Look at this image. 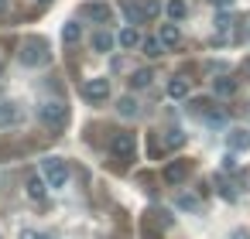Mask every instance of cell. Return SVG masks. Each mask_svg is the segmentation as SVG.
I'll list each match as a JSON object with an SVG mask.
<instances>
[{"instance_id":"cell-1","label":"cell","mask_w":250,"mask_h":239,"mask_svg":"<svg viewBox=\"0 0 250 239\" xmlns=\"http://www.w3.org/2000/svg\"><path fill=\"white\" fill-rule=\"evenodd\" d=\"M18 58H21L24 69H45V65L52 62V45H48V38H42V35H24V41H21V48H18Z\"/></svg>"},{"instance_id":"cell-2","label":"cell","mask_w":250,"mask_h":239,"mask_svg":"<svg viewBox=\"0 0 250 239\" xmlns=\"http://www.w3.org/2000/svg\"><path fill=\"white\" fill-rule=\"evenodd\" d=\"M120 11L127 18V24H147L151 18H158L161 11V0H120Z\"/></svg>"},{"instance_id":"cell-3","label":"cell","mask_w":250,"mask_h":239,"mask_svg":"<svg viewBox=\"0 0 250 239\" xmlns=\"http://www.w3.org/2000/svg\"><path fill=\"white\" fill-rule=\"evenodd\" d=\"M106 150H110V157H113L117 164H130L134 154H137V137L127 133V130H113L110 140H106Z\"/></svg>"},{"instance_id":"cell-4","label":"cell","mask_w":250,"mask_h":239,"mask_svg":"<svg viewBox=\"0 0 250 239\" xmlns=\"http://www.w3.org/2000/svg\"><path fill=\"white\" fill-rule=\"evenodd\" d=\"M38 116H42L45 130H52V133H62V130L69 127V106H65L62 99H55V103H42Z\"/></svg>"},{"instance_id":"cell-5","label":"cell","mask_w":250,"mask_h":239,"mask_svg":"<svg viewBox=\"0 0 250 239\" xmlns=\"http://www.w3.org/2000/svg\"><path fill=\"white\" fill-rule=\"evenodd\" d=\"M42 178L48 181L52 191L65 188L69 184V164H65V157H45L42 161Z\"/></svg>"},{"instance_id":"cell-6","label":"cell","mask_w":250,"mask_h":239,"mask_svg":"<svg viewBox=\"0 0 250 239\" xmlns=\"http://www.w3.org/2000/svg\"><path fill=\"white\" fill-rule=\"evenodd\" d=\"M79 18L89 21V24L110 28L113 24V7L106 4V0H86V4H79Z\"/></svg>"},{"instance_id":"cell-7","label":"cell","mask_w":250,"mask_h":239,"mask_svg":"<svg viewBox=\"0 0 250 239\" xmlns=\"http://www.w3.org/2000/svg\"><path fill=\"white\" fill-rule=\"evenodd\" d=\"M79 96H83L86 103H106V96H110V79H106V75L86 79V82L79 86Z\"/></svg>"},{"instance_id":"cell-8","label":"cell","mask_w":250,"mask_h":239,"mask_svg":"<svg viewBox=\"0 0 250 239\" xmlns=\"http://www.w3.org/2000/svg\"><path fill=\"white\" fill-rule=\"evenodd\" d=\"M24 120V106L14 103V99H0V130H7V127H18Z\"/></svg>"},{"instance_id":"cell-9","label":"cell","mask_w":250,"mask_h":239,"mask_svg":"<svg viewBox=\"0 0 250 239\" xmlns=\"http://www.w3.org/2000/svg\"><path fill=\"white\" fill-rule=\"evenodd\" d=\"M188 171H192V164L178 157V161H171V164L161 167V181H165V184H182V181L188 178Z\"/></svg>"},{"instance_id":"cell-10","label":"cell","mask_w":250,"mask_h":239,"mask_svg":"<svg viewBox=\"0 0 250 239\" xmlns=\"http://www.w3.org/2000/svg\"><path fill=\"white\" fill-rule=\"evenodd\" d=\"M158 41H161L165 48H178V45H182V31H178V24H175V21L161 24V28H158Z\"/></svg>"},{"instance_id":"cell-11","label":"cell","mask_w":250,"mask_h":239,"mask_svg":"<svg viewBox=\"0 0 250 239\" xmlns=\"http://www.w3.org/2000/svg\"><path fill=\"white\" fill-rule=\"evenodd\" d=\"M89 48H93L96 55H106V52H113V35H110V28H100V31L89 38Z\"/></svg>"},{"instance_id":"cell-12","label":"cell","mask_w":250,"mask_h":239,"mask_svg":"<svg viewBox=\"0 0 250 239\" xmlns=\"http://www.w3.org/2000/svg\"><path fill=\"white\" fill-rule=\"evenodd\" d=\"M188 89H192V79H185V75H175L168 82V96L171 99H188Z\"/></svg>"},{"instance_id":"cell-13","label":"cell","mask_w":250,"mask_h":239,"mask_svg":"<svg viewBox=\"0 0 250 239\" xmlns=\"http://www.w3.org/2000/svg\"><path fill=\"white\" fill-rule=\"evenodd\" d=\"M226 144H229V150H233V154H240V150H250V130H229Z\"/></svg>"},{"instance_id":"cell-14","label":"cell","mask_w":250,"mask_h":239,"mask_svg":"<svg viewBox=\"0 0 250 239\" xmlns=\"http://www.w3.org/2000/svg\"><path fill=\"white\" fill-rule=\"evenodd\" d=\"M117 45L120 48H127V52H134V48H141V31L130 24V28H124L120 31V38H117Z\"/></svg>"},{"instance_id":"cell-15","label":"cell","mask_w":250,"mask_h":239,"mask_svg":"<svg viewBox=\"0 0 250 239\" xmlns=\"http://www.w3.org/2000/svg\"><path fill=\"white\" fill-rule=\"evenodd\" d=\"M233 92H236V79H229V75H219V79H212V96L226 99V96H233Z\"/></svg>"},{"instance_id":"cell-16","label":"cell","mask_w":250,"mask_h":239,"mask_svg":"<svg viewBox=\"0 0 250 239\" xmlns=\"http://www.w3.org/2000/svg\"><path fill=\"white\" fill-rule=\"evenodd\" d=\"M151 79H154V72H151V69H137V72H130L127 86H130V89H147V86H151Z\"/></svg>"},{"instance_id":"cell-17","label":"cell","mask_w":250,"mask_h":239,"mask_svg":"<svg viewBox=\"0 0 250 239\" xmlns=\"http://www.w3.org/2000/svg\"><path fill=\"white\" fill-rule=\"evenodd\" d=\"M45 191H48V181H45V178H38V174H31V178H28V198L42 202V198H45Z\"/></svg>"},{"instance_id":"cell-18","label":"cell","mask_w":250,"mask_h":239,"mask_svg":"<svg viewBox=\"0 0 250 239\" xmlns=\"http://www.w3.org/2000/svg\"><path fill=\"white\" fill-rule=\"evenodd\" d=\"M79 38H83V24H79V21H69V24L62 28V41H65V45H76Z\"/></svg>"},{"instance_id":"cell-19","label":"cell","mask_w":250,"mask_h":239,"mask_svg":"<svg viewBox=\"0 0 250 239\" xmlns=\"http://www.w3.org/2000/svg\"><path fill=\"white\" fill-rule=\"evenodd\" d=\"M158 229H161V225H158L151 215H144V219H141V239H161V232H158Z\"/></svg>"},{"instance_id":"cell-20","label":"cell","mask_w":250,"mask_h":239,"mask_svg":"<svg viewBox=\"0 0 250 239\" xmlns=\"http://www.w3.org/2000/svg\"><path fill=\"white\" fill-rule=\"evenodd\" d=\"M165 11H168V18H171V21H182V18L188 14V4H185V0H168Z\"/></svg>"},{"instance_id":"cell-21","label":"cell","mask_w":250,"mask_h":239,"mask_svg":"<svg viewBox=\"0 0 250 239\" xmlns=\"http://www.w3.org/2000/svg\"><path fill=\"white\" fill-rule=\"evenodd\" d=\"M141 48H144V55H147V58H158L161 52H168V48L158 41V35H154V38H147V41H141Z\"/></svg>"},{"instance_id":"cell-22","label":"cell","mask_w":250,"mask_h":239,"mask_svg":"<svg viewBox=\"0 0 250 239\" xmlns=\"http://www.w3.org/2000/svg\"><path fill=\"white\" fill-rule=\"evenodd\" d=\"M137 110H141V106H137L134 96H124V99L117 103V113H120V116H137Z\"/></svg>"},{"instance_id":"cell-23","label":"cell","mask_w":250,"mask_h":239,"mask_svg":"<svg viewBox=\"0 0 250 239\" xmlns=\"http://www.w3.org/2000/svg\"><path fill=\"white\" fill-rule=\"evenodd\" d=\"M209 106H212V99H188V103H185V110H188L192 116H199V120L206 116V110H209Z\"/></svg>"},{"instance_id":"cell-24","label":"cell","mask_w":250,"mask_h":239,"mask_svg":"<svg viewBox=\"0 0 250 239\" xmlns=\"http://www.w3.org/2000/svg\"><path fill=\"white\" fill-rule=\"evenodd\" d=\"M161 140H165V147H168V150H175V147H182V144H185V133H182V130H168Z\"/></svg>"},{"instance_id":"cell-25","label":"cell","mask_w":250,"mask_h":239,"mask_svg":"<svg viewBox=\"0 0 250 239\" xmlns=\"http://www.w3.org/2000/svg\"><path fill=\"white\" fill-rule=\"evenodd\" d=\"M147 215H151V219H154V222H158L161 229H168V225L175 222V219H171V212H165V208H151Z\"/></svg>"},{"instance_id":"cell-26","label":"cell","mask_w":250,"mask_h":239,"mask_svg":"<svg viewBox=\"0 0 250 239\" xmlns=\"http://www.w3.org/2000/svg\"><path fill=\"white\" fill-rule=\"evenodd\" d=\"M229 28H233V18H229L226 11H219V14H216V35H226Z\"/></svg>"},{"instance_id":"cell-27","label":"cell","mask_w":250,"mask_h":239,"mask_svg":"<svg viewBox=\"0 0 250 239\" xmlns=\"http://www.w3.org/2000/svg\"><path fill=\"white\" fill-rule=\"evenodd\" d=\"M178 208H188V212H199V202H195L192 195H182V198H178Z\"/></svg>"},{"instance_id":"cell-28","label":"cell","mask_w":250,"mask_h":239,"mask_svg":"<svg viewBox=\"0 0 250 239\" xmlns=\"http://www.w3.org/2000/svg\"><path fill=\"white\" fill-rule=\"evenodd\" d=\"M216 188H219V195H223L226 202H233V198H236V195H233V188H229L226 181H216Z\"/></svg>"},{"instance_id":"cell-29","label":"cell","mask_w":250,"mask_h":239,"mask_svg":"<svg viewBox=\"0 0 250 239\" xmlns=\"http://www.w3.org/2000/svg\"><path fill=\"white\" fill-rule=\"evenodd\" d=\"M236 24H240V38H250V14L243 21H236Z\"/></svg>"},{"instance_id":"cell-30","label":"cell","mask_w":250,"mask_h":239,"mask_svg":"<svg viewBox=\"0 0 250 239\" xmlns=\"http://www.w3.org/2000/svg\"><path fill=\"white\" fill-rule=\"evenodd\" d=\"M18 239H45V236H38L35 229H21V236H18Z\"/></svg>"},{"instance_id":"cell-31","label":"cell","mask_w":250,"mask_h":239,"mask_svg":"<svg viewBox=\"0 0 250 239\" xmlns=\"http://www.w3.org/2000/svg\"><path fill=\"white\" fill-rule=\"evenodd\" d=\"M236 0H212V7H219V11H226V7H233Z\"/></svg>"},{"instance_id":"cell-32","label":"cell","mask_w":250,"mask_h":239,"mask_svg":"<svg viewBox=\"0 0 250 239\" xmlns=\"http://www.w3.org/2000/svg\"><path fill=\"white\" fill-rule=\"evenodd\" d=\"M240 72H243V79H247V82H250V55H247V58H243V65H240Z\"/></svg>"},{"instance_id":"cell-33","label":"cell","mask_w":250,"mask_h":239,"mask_svg":"<svg viewBox=\"0 0 250 239\" xmlns=\"http://www.w3.org/2000/svg\"><path fill=\"white\" fill-rule=\"evenodd\" d=\"M233 239H250V232H247V229H236V232H233Z\"/></svg>"},{"instance_id":"cell-34","label":"cell","mask_w":250,"mask_h":239,"mask_svg":"<svg viewBox=\"0 0 250 239\" xmlns=\"http://www.w3.org/2000/svg\"><path fill=\"white\" fill-rule=\"evenodd\" d=\"M7 7H11V0H0V18L7 14Z\"/></svg>"},{"instance_id":"cell-35","label":"cell","mask_w":250,"mask_h":239,"mask_svg":"<svg viewBox=\"0 0 250 239\" xmlns=\"http://www.w3.org/2000/svg\"><path fill=\"white\" fill-rule=\"evenodd\" d=\"M38 4H42V7H45V4H52V0H38Z\"/></svg>"},{"instance_id":"cell-36","label":"cell","mask_w":250,"mask_h":239,"mask_svg":"<svg viewBox=\"0 0 250 239\" xmlns=\"http://www.w3.org/2000/svg\"><path fill=\"white\" fill-rule=\"evenodd\" d=\"M0 239H4V236H0Z\"/></svg>"}]
</instances>
